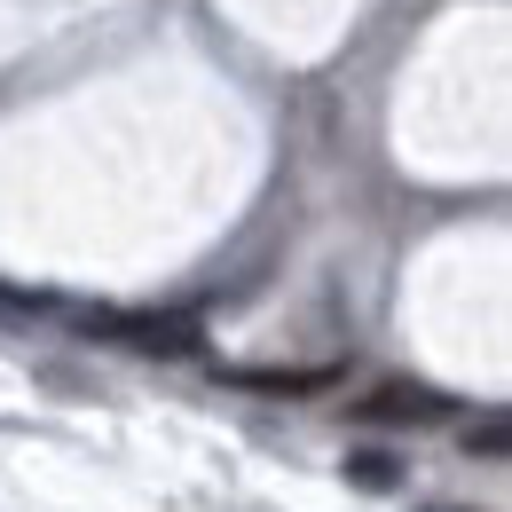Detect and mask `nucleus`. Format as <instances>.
Instances as JSON below:
<instances>
[{
  "mask_svg": "<svg viewBox=\"0 0 512 512\" xmlns=\"http://www.w3.org/2000/svg\"><path fill=\"white\" fill-rule=\"evenodd\" d=\"M355 418H371V426H434V418H449V394L394 379V386H379V394H363Z\"/></svg>",
  "mask_w": 512,
  "mask_h": 512,
  "instance_id": "nucleus-2",
  "label": "nucleus"
},
{
  "mask_svg": "<svg viewBox=\"0 0 512 512\" xmlns=\"http://www.w3.org/2000/svg\"><path fill=\"white\" fill-rule=\"evenodd\" d=\"M87 331H103V339H127L142 355H197V323L190 316H127V308H87Z\"/></svg>",
  "mask_w": 512,
  "mask_h": 512,
  "instance_id": "nucleus-1",
  "label": "nucleus"
},
{
  "mask_svg": "<svg viewBox=\"0 0 512 512\" xmlns=\"http://www.w3.org/2000/svg\"><path fill=\"white\" fill-rule=\"evenodd\" d=\"M347 481H363V489H394L402 465H394L386 449H355V457H347Z\"/></svg>",
  "mask_w": 512,
  "mask_h": 512,
  "instance_id": "nucleus-4",
  "label": "nucleus"
},
{
  "mask_svg": "<svg viewBox=\"0 0 512 512\" xmlns=\"http://www.w3.org/2000/svg\"><path fill=\"white\" fill-rule=\"evenodd\" d=\"M465 449H481V457H505V418H489V426H473Z\"/></svg>",
  "mask_w": 512,
  "mask_h": 512,
  "instance_id": "nucleus-5",
  "label": "nucleus"
},
{
  "mask_svg": "<svg viewBox=\"0 0 512 512\" xmlns=\"http://www.w3.org/2000/svg\"><path fill=\"white\" fill-rule=\"evenodd\" d=\"M229 386H253V394H323V386H339L331 363H308V371H260V363H237V371H221Z\"/></svg>",
  "mask_w": 512,
  "mask_h": 512,
  "instance_id": "nucleus-3",
  "label": "nucleus"
}]
</instances>
